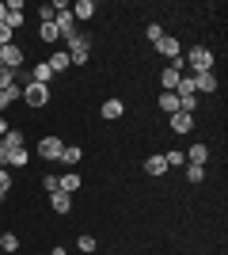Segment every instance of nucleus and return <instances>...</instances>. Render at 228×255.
Here are the masks:
<instances>
[{
    "instance_id": "1",
    "label": "nucleus",
    "mask_w": 228,
    "mask_h": 255,
    "mask_svg": "<svg viewBox=\"0 0 228 255\" xmlns=\"http://www.w3.org/2000/svg\"><path fill=\"white\" fill-rule=\"evenodd\" d=\"M65 53H69V61H73V65H87V57H91V34L76 31L73 38L65 42Z\"/></svg>"
},
{
    "instance_id": "2",
    "label": "nucleus",
    "mask_w": 228,
    "mask_h": 255,
    "mask_svg": "<svg viewBox=\"0 0 228 255\" xmlns=\"http://www.w3.org/2000/svg\"><path fill=\"white\" fill-rule=\"evenodd\" d=\"M213 61H217V57H213L209 46H190V53L183 57V65H190V76H194V73H209Z\"/></svg>"
},
{
    "instance_id": "3",
    "label": "nucleus",
    "mask_w": 228,
    "mask_h": 255,
    "mask_svg": "<svg viewBox=\"0 0 228 255\" xmlns=\"http://www.w3.org/2000/svg\"><path fill=\"white\" fill-rule=\"evenodd\" d=\"M175 99H179V111H186V115H194V111H198V92H194L190 73H183V80L175 84Z\"/></svg>"
},
{
    "instance_id": "4",
    "label": "nucleus",
    "mask_w": 228,
    "mask_h": 255,
    "mask_svg": "<svg viewBox=\"0 0 228 255\" xmlns=\"http://www.w3.org/2000/svg\"><path fill=\"white\" fill-rule=\"evenodd\" d=\"M23 103L34 107V111H42L50 103V84H23Z\"/></svg>"
},
{
    "instance_id": "5",
    "label": "nucleus",
    "mask_w": 228,
    "mask_h": 255,
    "mask_svg": "<svg viewBox=\"0 0 228 255\" xmlns=\"http://www.w3.org/2000/svg\"><path fill=\"white\" fill-rule=\"evenodd\" d=\"M23 61H27V53H23L19 42H11V46H0V65L4 69H11V73H19Z\"/></svg>"
},
{
    "instance_id": "6",
    "label": "nucleus",
    "mask_w": 228,
    "mask_h": 255,
    "mask_svg": "<svg viewBox=\"0 0 228 255\" xmlns=\"http://www.w3.org/2000/svg\"><path fill=\"white\" fill-rule=\"evenodd\" d=\"M183 80V57L167 61V69H160V92H175V84Z\"/></svg>"
},
{
    "instance_id": "7",
    "label": "nucleus",
    "mask_w": 228,
    "mask_h": 255,
    "mask_svg": "<svg viewBox=\"0 0 228 255\" xmlns=\"http://www.w3.org/2000/svg\"><path fill=\"white\" fill-rule=\"evenodd\" d=\"M190 80H194V92H198V96H213V92L221 88V80H217L213 69H209V73H194Z\"/></svg>"
},
{
    "instance_id": "8",
    "label": "nucleus",
    "mask_w": 228,
    "mask_h": 255,
    "mask_svg": "<svg viewBox=\"0 0 228 255\" xmlns=\"http://www.w3.org/2000/svg\"><path fill=\"white\" fill-rule=\"evenodd\" d=\"M152 46H156V53H163L167 61H179V57H183V42H179L175 34H163L160 42H152Z\"/></svg>"
},
{
    "instance_id": "9",
    "label": "nucleus",
    "mask_w": 228,
    "mask_h": 255,
    "mask_svg": "<svg viewBox=\"0 0 228 255\" xmlns=\"http://www.w3.org/2000/svg\"><path fill=\"white\" fill-rule=\"evenodd\" d=\"M61 149H65V141L54 137V133L38 141V156H42V160H61Z\"/></svg>"
},
{
    "instance_id": "10",
    "label": "nucleus",
    "mask_w": 228,
    "mask_h": 255,
    "mask_svg": "<svg viewBox=\"0 0 228 255\" xmlns=\"http://www.w3.org/2000/svg\"><path fill=\"white\" fill-rule=\"evenodd\" d=\"M167 126H171V133H194V115L175 111V115H167Z\"/></svg>"
},
{
    "instance_id": "11",
    "label": "nucleus",
    "mask_w": 228,
    "mask_h": 255,
    "mask_svg": "<svg viewBox=\"0 0 228 255\" xmlns=\"http://www.w3.org/2000/svg\"><path fill=\"white\" fill-rule=\"evenodd\" d=\"M54 27H57V34H61V42H69V38L76 34V19H73V11H57Z\"/></svg>"
},
{
    "instance_id": "12",
    "label": "nucleus",
    "mask_w": 228,
    "mask_h": 255,
    "mask_svg": "<svg viewBox=\"0 0 228 255\" xmlns=\"http://www.w3.org/2000/svg\"><path fill=\"white\" fill-rule=\"evenodd\" d=\"M69 11H73V19H76V23H87V19H95V11H99V8H95V0H76Z\"/></svg>"
},
{
    "instance_id": "13",
    "label": "nucleus",
    "mask_w": 228,
    "mask_h": 255,
    "mask_svg": "<svg viewBox=\"0 0 228 255\" xmlns=\"http://www.w3.org/2000/svg\"><path fill=\"white\" fill-rule=\"evenodd\" d=\"M186 156V164H198V168H206V160H209V145L206 141H194L190 145V152H183Z\"/></svg>"
},
{
    "instance_id": "14",
    "label": "nucleus",
    "mask_w": 228,
    "mask_h": 255,
    "mask_svg": "<svg viewBox=\"0 0 228 255\" xmlns=\"http://www.w3.org/2000/svg\"><path fill=\"white\" fill-rule=\"evenodd\" d=\"M50 210H54V213H61V217H69V210H73V194L54 191V194H50Z\"/></svg>"
},
{
    "instance_id": "15",
    "label": "nucleus",
    "mask_w": 228,
    "mask_h": 255,
    "mask_svg": "<svg viewBox=\"0 0 228 255\" xmlns=\"http://www.w3.org/2000/svg\"><path fill=\"white\" fill-rule=\"evenodd\" d=\"M122 111H126V103H122V99H107V103H99V115L107 118V122H118Z\"/></svg>"
},
{
    "instance_id": "16",
    "label": "nucleus",
    "mask_w": 228,
    "mask_h": 255,
    "mask_svg": "<svg viewBox=\"0 0 228 255\" xmlns=\"http://www.w3.org/2000/svg\"><path fill=\"white\" fill-rule=\"evenodd\" d=\"M145 171H149V175H167V160H163V152H152V156L145 160Z\"/></svg>"
},
{
    "instance_id": "17",
    "label": "nucleus",
    "mask_w": 228,
    "mask_h": 255,
    "mask_svg": "<svg viewBox=\"0 0 228 255\" xmlns=\"http://www.w3.org/2000/svg\"><path fill=\"white\" fill-rule=\"evenodd\" d=\"M46 65H50V73H69V65H73V61H69V53H65V50H54Z\"/></svg>"
},
{
    "instance_id": "18",
    "label": "nucleus",
    "mask_w": 228,
    "mask_h": 255,
    "mask_svg": "<svg viewBox=\"0 0 228 255\" xmlns=\"http://www.w3.org/2000/svg\"><path fill=\"white\" fill-rule=\"evenodd\" d=\"M0 141H4V149H27V133L23 129H8Z\"/></svg>"
},
{
    "instance_id": "19",
    "label": "nucleus",
    "mask_w": 228,
    "mask_h": 255,
    "mask_svg": "<svg viewBox=\"0 0 228 255\" xmlns=\"http://www.w3.org/2000/svg\"><path fill=\"white\" fill-rule=\"evenodd\" d=\"M27 76H31V84H50V80H54V73H50V65H46V61H38Z\"/></svg>"
},
{
    "instance_id": "20",
    "label": "nucleus",
    "mask_w": 228,
    "mask_h": 255,
    "mask_svg": "<svg viewBox=\"0 0 228 255\" xmlns=\"http://www.w3.org/2000/svg\"><path fill=\"white\" fill-rule=\"evenodd\" d=\"M57 191H65V194L80 191V175H76V171H65V175H57Z\"/></svg>"
},
{
    "instance_id": "21",
    "label": "nucleus",
    "mask_w": 228,
    "mask_h": 255,
    "mask_svg": "<svg viewBox=\"0 0 228 255\" xmlns=\"http://www.w3.org/2000/svg\"><path fill=\"white\" fill-rule=\"evenodd\" d=\"M15 99H23V88H19V84L4 88V92H0V115H4V111H8V107L15 103Z\"/></svg>"
},
{
    "instance_id": "22",
    "label": "nucleus",
    "mask_w": 228,
    "mask_h": 255,
    "mask_svg": "<svg viewBox=\"0 0 228 255\" xmlns=\"http://www.w3.org/2000/svg\"><path fill=\"white\" fill-rule=\"evenodd\" d=\"M27 164H31L27 149H8V168H27Z\"/></svg>"
},
{
    "instance_id": "23",
    "label": "nucleus",
    "mask_w": 228,
    "mask_h": 255,
    "mask_svg": "<svg viewBox=\"0 0 228 255\" xmlns=\"http://www.w3.org/2000/svg\"><path fill=\"white\" fill-rule=\"evenodd\" d=\"M80 160H84V149H80V145H65V149H61V164H80Z\"/></svg>"
},
{
    "instance_id": "24",
    "label": "nucleus",
    "mask_w": 228,
    "mask_h": 255,
    "mask_svg": "<svg viewBox=\"0 0 228 255\" xmlns=\"http://www.w3.org/2000/svg\"><path fill=\"white\" fill-rule=\"evenodd\" d=\"M160 111H163V115H175V111H179V99H175V92H160Z\"/></svg>"
},
{
    "instance_id": "25",
    "label": "nucleus",
    "mask_w": 228,
    "mask_h": 255,
    "mask_svg": "<svg viewBox=\"0 0 228 255\" xmlns=\"http://www.w3.org/2000/svg\"><path fill=\"white\" fill-rule=\"evenodd\" d=\"M38 38H42V42H61V34H57L54 23H42V27H38Z\"/></svg>"
},
{
    "instance_id": "26",
    "label": "nucleus",
    "mask_w": 228,
    "mask_h": 255,
    "mask_svg": "<svg viewBox=\"0 0 228 255\" xmlns=\"http://www.w3.org/2000/svg\"><path fill=\"white\" fill-rule=\"evenodd\" d=\"M0 248H4V252H19V236L15 233H0Z\"/></svg>"
},
{
    "instance_id": "27",
    "label": "nucleus",
    "mask_w": 228,
    "mask_h": 255,
    "mask_svg": "<svg viewBox=\"0 0 228 255\" xmlns=\"http://www.w3.org/2000/svg\"><path fill=\"white\" fill-rule=\"evenodd\" d=\"M206 179V168H198V164H186V183H202Z\"/></svg>"
},
{
    "instance_id": "28",
    "label": "nucleus",
    "mask_w": 228,
    "mask_h": 255,
    "mask_svg": "<svg viewBox=\"0 0 228 255\" xmlns=\"http://www.w3.org/2000/svg\"><path fill=\"white\" fill-rule=\"evenodd\" d=\"M76 248H80V252H87V255H91V252H95V248H99V240H95V236H80V240H76Z\"/></svg>"
},
{
    "instance_id": "29",
    "label": "nucleus",
    "mask_w": 228,
    "mask_h": 255,
    "mask_svg": "<svg viewBox=\"0 0 228 255\" xmlns=\"http://www.w3.org/2000/svg\"><path fill=\"white\" fill-rule=\"evenodd\" d=\"M8 191H11V171L0 168V198H8Z\"/></svg>"
},
{
    "instance_id": "30",
    "label": "nucleus",
    "mask_w": 228,
    "mask_h": 255,
    "mask_svg": "<svg viewBox=\"0 0 228 255\" xmlns=\"http://www.w3.org/2000/svg\"><path fill=\"white\" fill-rule=\"evenodd\" d=\"M145 38H149V42H160V38H163V27H160V23H149V27H145Z\"/></svg>"
},
{
    "instance_id": "31",
    "label": "nucleus",
    "mask_w": 228,
    "mask_h": 255,
    "mask_svg": "<svg viewBox=\"0 0 228 255\" xmlns=\"http://www.w3.org/2000/svg\"><path fill=\"white\" fill-rule=\"evenodd\" d=\"M54 19H57L54 4H42V8H38V23H54Z\"/></svg>"
},
{
    "instance_id": "32",
    "label": "nucleus",
    "mask_w": 228,
    "mask_h": 255,
    "mask_svg": "<svg viewBox=\"0 0 228 255\" xmlns=\"http://www.w3.org/2000/svg\"><path fill=\"white\" fill-rule=\"evenodd\" d=\"M163 160H167V168H175V164H186L183 149H171V152H163Z\"/></svg>"
},
{
    "instance_id": "33",
    "label": "nucleus",
    "mask_w": 228,
    "mask_h": 255,
    "mask_svg": "<svg viewBox=\"0 0 228 255\" xmlns=\"http://www.w3.org/2000/svg\"><path fill=\"white\" fill-rule=\"evenodd\" d=\"M15 84V73H11V69H4V65H0V92H4V88H11Z\"/></svg>"
},
{
    "instance_id": "34",
    "label": "nucleus",
    "mask_w": 228,
    "mask_h": 255,
    "mask_svg": "<svg viewBox=\"0 0 228 255\" xmlns=\"http://www.w3.org/2000/svg\"><path fill=\"white\" fill-rule=\"evenodd\" d=\"M11 42H15V31H8V27L0 23V46H11Z\"/></svg>"
},
{
    "instance_id": "35",
    "label": "nucleus",
    "mask_w": 228,
    "mask_h": 255,
    "mask_svg": "<svg viewBox=\"0 0 228 255\" xmlns=\"http://www.w3.org/2000/svg\"><path fill=\"white\" fill-rule=\"evenodd\" d=\"M42 187H46L50 194H54V191H57V175H46V179H42Z\"/></svg>"
},
{
    "instance_id": "36",
    "label": "nucleus",
    "mask_w": 228,
    "mask_h": 255,
    "mask_svg": "<svg viewBox=\"0 0 228 255\" xmlns=\"http://www.w3.org/2000/svg\"><path fill=\"white\" fill-rule=\"evenodd\" d=\"M4 133H8V118L0 115V137H4Z\"/></svg>"
},
{
    "instance_id": "37",
    "label": "nucleus",
    "mask_w": 228,
    "mask_h": 255,
    "mask_svg": "<svg viewBox=\"0 0 228 255\" xmlns=\"http://www.w3.org/2000/svg\"><path fill=\"white\" fill-rule=\"evenodd\" d=\"M50 255H69V252H65L61 244H57V248H50Z\"/></svg>"
},
{
    "instance_id": "38",
    "label": "nucleus",
    "mask_w": 228,
    "mask_h": 255,
    "mask_svg": "<svg viewBox=\"0 0 228 255\" xmlns=\"http://www.w3.org/2000/svg\"><path fill=\"white\" fill-rule=\"evenodd\" d=\"M0 23H4V0H0Z\"/></svg>"
},
{
    "instance_id": "39",
    "label": "nucleus",
    "mask_w": 228,
    "mask_h": 255,
    "mask_svg": "<svg viewBox=\"0 0 228 255\" xmlns=\"http://www.w3.org/2000/svg\"><path fill=\"white\" fill-rule=\"evenodd\" d=\"M4 255H15V252H4Z\"/></svg>"
}]
</instances>
